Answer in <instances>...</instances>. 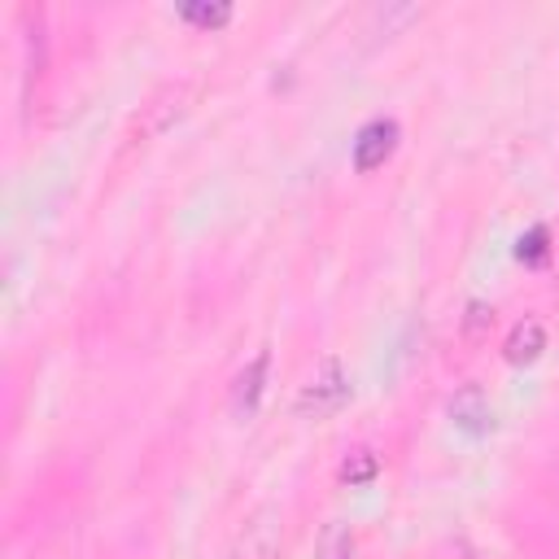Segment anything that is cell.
I'll use <instances>...</instances> for the list:
<instances>
[{
  "label": "cell",
  "mask_w": 559,
  "mask_h": 559,
  "mask_svg": "<svg viewBox=\"0 0 559 559\" xmlns=\"http://www.w3.org/2000/svg\"><path fill=\"white\" fill-rule=\"evenodd\" d=\"M345 402H349V380H345V371H341L336 358H323L319 371L310 376V384H301L293 411H297L301 419H328V415H336Z\"/></svg>",
  "instance_id": "cell-1"
},
{
  "label": "cell",
  "mask_w": 559,
  "mask_h": 559,
  "mask_svg": "<svg viewBox=\"0 0 559 559\" xmlns=\"http://www.w3.org/2000/svg\"><path fill=\"white\" fill-rule=\"evenodd\" d=\"M397 135H402V131H397L393 118H371V122H362L358 135H354V170H358V175L380 170V166L393 157Z\"/></svg>",
  "instance_id": "cell-2"
},
{
  "label": "cell",
  "mask_w": 559,
  "mask_h": 559,
  "mask_svg": "<svg viewBox=\"0 0 559 559\" xmlns=\"http://www.w3.org/2000/svg\"><path fill=\"white\" fill-rule=\"evenodd\" d=\"M450 419H454L463 432H472V437H480V432L493 428V406H489V397L480 393V384H463V389L450 397Z\"/></svg>",
  "instance_id": "cell-3"
},
{
  "label": "cell",
  "mask_w": 559,
  "mask_h": 559,
  "mask_svg": "<svg viewBox=\"0 0 559 559\" xmlns=\"http://www.w3.org/2000/svg\"><path fill=\"white\" fill-rule=\"evenodd\" d=\"M266 362H271V354L258 349V354L240 367V376L231 380V411H236V415H253V411H258V397H262V384H266Z\"/></svg>",
  "instance_id": "cell-4"
},
{
  "label": "cell",
  "mask_w": 559,
  "mask_h": 559,
  "mask_svg": "<svg viewBox=\"0 0 559 559\" xmlns=\"http://www.w3.org/2000/svg\"><path fill=\"white\" fill-rule=\"evenodd\" d=\"M542 349H546V328H542L537 319H520V323L507 332L502 358H507L511 367H528V362L542 358Z\"/></svg>",
  "instance_id": "cell-5"
},
{
  "label": "cell",
  "mask_w": 559,
  "mask_h": 559,
  "mask_svg": "<svg viewBox=\"0 0 559 559\" xmlns=\"http://www.w3.org/2000/svg\"><path fill=\"white\" fill-rule=\"evenodd\" d=\"M275 524L266 520V515H258L253 524H245V533H240V546H236V555L231 559H275Z\"/></svg>",
  "instance_id": "cell-6"
},
{
  "label": "cell",
  "mask_w": 559,
  "mask_h": 559,
  "mask_svg": "<svg viewBox=\"0 0 559 559\" xmlns=\"http://www.w3.org/2000/svg\"><path fill=\"white\" fill-rule=\"evenodd\" d=\"M179 17L183 22H192V26H205V31H214V26H227L231 22V4L227 0H188V4H179Z\"/></svg>",
  "instance_id": "cell-7"
},
{
  "label": "cell",
  "mask_w": 559,
  "mask_h": 559,
  "mask_svg": "<svg viewBox=\"0 0 559 559\" xmlns=\"http://www.w3.org/2000/svg\"><path fill=\"white\" fill-rule=\"evenodd\" d=\"M349 550H354L349 528L345 524H328L323 537H319V559H349Z\"/></svg>",
  "instance_id": "cell-8"
},
{
  "label": "cell",
  "mask_w": 559,
  "mask_h": 559,
  "mask_svg": "<svg viewBox=\"0 0 559 559\" xmlns=\"http://www.w3.org/2000/svg\"><path fill=\"white\" fill-rule=\"evenodd\" d=\"M550 253V231L546 227H528L524 236H520V245H515V258L520 262H542Z\"/></svg>",
  "instance_id": "cell-9"
},
{
  "label": "cell",
  "mask_w": 559,
  "mask_h": 559,
  "mask_svg": "<svg viewBox=\"0 0 559 559\" xmlns=\"http://www.w3.org/2000/svg\"><path fill=\"white\" fill-rule=\"evenodd\" d=\"M376 476V454L371 450H354L345 463H341V480H349V485H367Z\"/></svg>",
  "instance_id": "cell-10"
}]
</instances>
